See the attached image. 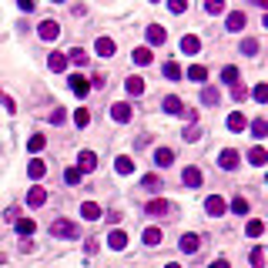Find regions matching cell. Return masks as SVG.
<instances>
[{
    "label": "cell",
    "mask_w": 268,
    "mask_h": 268,
    "mask_svg": "<svg viewBox=\"0 0 268 268\" xmlns=\"http://www.w3.org/2000/svg\"><path fill=\"white\" fill-rule=\"evenodd\" d=\"M50 235L54 238H77L81 228L74 225V221H67V218H57V221H50Z\"/></svg>",
    "instance_id": "6da1fadb"
},
{
    "label": "cell",
    "mask_w": 268,
    "mask_h": 268,
    "mask_svg": "<svg viewBox=\"0 0 268 268\" xmlns=\"http://www.w3.org/2000/svg\"><path fill=\"white\" fill-rule=\"evenodd\" d=\"M161 107H164V111H168V114H178V117H188V121H195V114L188 111V107L181 104V98H174V94H168Z\"/></svg>",
    "instance_id": "7a4b0ae2"
},
{
    "label": "cell",
    "mask_w": 268,
    "mask_h": 268,
    "mask_svg": "<svg viewBox=\"0 0 268 268\" xmlns=\"http://www.w3.org/2000/svg\"><path fill=\"white\" fill-rule=\"evenodd\" d=\"M37 34H41V41H57V37H61V24H57V20H44V24L37 27Z\"/></svg>",
    "instance_id": "3957f363"
},
{
    "label": "cell",
    "mask_w": 268,
    "mask_h": 268,
    "mask_svg": "<svg viewBox=\"0 0 268 268\" xmlns=\"http://www.w3.org/2000/svg\"><path fill=\"white\" fill-rule=\"evenodd\" d=\"M238 161H242V155H238V151H231V147H225V151L218 155V164H221L225 171H235Z\"/></svg>",
    "instance_id": "277c9868"
},
{
    "label": "cell",
    "mask_w": 268,
    "mask_h": 268,
    "mask_svg": "<svg viewBox=\"0 0 268 268\" xmlns=\"http://www.w3.org/2000/svg\"><path fill=\"white\" fill-rule=\"evenodd\" d=\"M225 198H218V195H212V198H204V212L212 215V218H218V215H225Z\"/></svg>",
    "instance_id": "5b68a950"
},
{
    "label": "cell",
    "mask_w": 268,
    "mask_h": 268,
    "mask_svg": "<svg viewBox=\"0 0 268 268\" xmlns=\"http://www.w3.org/2000/svg\"><path fill=\"white\" fill-rule=\"evenodd\" d=\"M245 24H248V17H245V10H231V14L225 17V27H228V31H235V34L242 31Z\"/></svg>",
    "instance_id": "8992f818"
},
{
    "label": "cell",
    "mask_w": 268,
    "mask_h": 268,
    "mask_svg": "<svg viewBox=\"0 0 268 268\" xmlns=\"http://www.w3.org/2000/svg\"><path fill=\"white\" fill-rule=\"evenodd\" d=\"M124 91H128L131 98H141V94H144V77H138V74H131L128 81H124Z\"/></svg>",
    "instance_id": "52a82bcc"
},
{
    "label": "cell",
    "mask_w": 268,
    "mask_h": 268,
    "mask_svg": "<svg viewBox=\"0 0 268 268\" xmlns=\"http://www.w3.org/2000/svg\"><path fill=\"white\" fill-rule=\"evenodd\" d=\"M111 117H114L117 124H128V121H131V104H124V101L111 104Z\"/></svg>",
    "instance_id": "ba28073f"
},
{
    "label": "cell",
    "mask_w": 268,
    "mask_h": 268,
    "mask_svg": "<svg viewBox=\"0 0 268 268\" xmlns=\"http://www.w3.org/2000/svg\"><path fill=\"white\" fill-rule=\"evenodd\" d=\"M71 91L77 94V98H87V94H91L87 77H81V74H71Z\"/></svg>",
    "instance_id": "9c48e42d"
},
{
    "label": "cell",
    "mask_w": 268,
    "mask_h": 268,
    "mask_svg": "<svg viewBox=\"0 0 268 268\" xmlns=\"http://www.w3.org/2000/svg\"><path fill=\"white\" fill-rule=\"evenodd\" d=\"M198 245H201V238H198V235H191V231H188V235H181L178 248H181V252H185V255H195V252H198Z\"/></svg>",
    "instance_id": "30bf717a"
},
{
    "label": "cell",
    "mask_w": 268,
    "mask_h": 268,
    "mask_svg": "<svg viewBox=\"0 0 268 268\" xmlns=\"http://www.w3.org/2000/svg\"><path fill=\"white\" fill-rule=\"evenodd\" d=\"M107 248H111V252H124V248H128V235H124V231H111V235H107Z\"/></svg>",
    "instance_id": "8fae6325"
},
{
    "label": "cell",
    "mask_w": 268,
    "mask_h": 268,
    "mask_svg": "<svg viewBox=\"0 0 268 268\" xmlns=\"http://www.w3.org/2000/svg\"><path fill=\"white\" fill-rule=\"evenodd\" d=\"M164 41H168V31H164V27H158V24L147 27V44H151V47H158V44H164Z\"/></svg>",
    "instance_id": "7c38bea8"
},
{
    "label": "cell",
    "mask_w": 268,
    "mask_h": 268,
    "mask_svg": "<svg viewBox=\"0 0 268 268\" xmlns=\"http://www.w3.org/2000/svg\"><path fill=\"white\" fill-rule=\"evenodd\" d=\"M98 168V155L94 151H81V158H77V171H94Z\"/></svg>",
    "instance_id": "4fadbf2b"
},
{
    "label": "cell",
    "mask_w": 268,
    "mask_h": 268,
    "mask_svg": "<svg viewBox=\"0 0 268 268\" xmlns=\"http://www.w3.org/2000/svg\"><path fill=\"white\" fill-rule=\"evenodd\" d=\"M201 50V41H198L195 34H185L181 37V54H198Z\"/></svg>",
    "instance_id": "5bb4252c"
},
{
    "label": "cell",
    "mask_w": 268,
    "mask_h": 268,
    "mask_svg": "<svg viewBox=\"0 0 268 268\" xmlns=\"http://www.w3.org/2000/svg\"><path fill=\"white\" fill-rule=\"evenodd\" d=\"M67 64H77V67H84V64H87V61H91V57H87V50H84V47H74V50H67Z\"/></svg>",
    "instance_id": "9a60e30c"
},
{
    "label": "cell",
    "mask_w": 268,
    "mask_h": 268,
    "mask_svg": "<svg viewBox=\"0 0 268 268\" xmlns=\"http://www.w3.org/2000/svg\"><path fill=\"white\" fill-rule=\"evenodd\" d=\"M248 128V117H245L242 111H231L228 114V131H245Z\"/></svg>",
    "instance_id": "2e32d148"
},
{
    "label": "cell",
    "mask_w": 268,
    "mask_h": 268,
    "mask_svg": "<svg viewBox=\"0 0 268 268\" xmlns=\"http://www.w3.org/2000/svg\"><path fill=\"white\" fill-rule=\"evenodd\" d=\"M181 181H185V188H198L201 185V171L198 168H185L181 171Z\"/></svg>",
    "instance_id": "e0dca14e"
},
{
    "label": "cell",
    "mask_w": 268,
    "mask_h": 268,
    "mask_svg": "<svg viewBox=\"0 0 268 268\" xmlns=\"http://www.w3.org/2000/svg\"><path fill=\"white\" fill-rule=\"evenodd\" d=\"M248 131H252V138H268V121H265V117H255V121L252 124H248Z\"/></svg>",
    "instance_id": "ac0fdd59"
},
{
    "label": "cell",
    "mask_w": 268,
    "mask_h": 268,
    "mask_svg": "<svg viewBox=\"0 0 268 268\" xmlns=\"http://www.w3.org/2000/svg\"><path fill=\"white\" fill-rule=\"evenodd\" d=\"M44 201H47V191H44V188H31V191H27V204H31V208H41Z\"/></svg>",
    "instance_id": "d6986e66"
},
{
    "label": "cell",
    "mask_w": 268,
    "mask_h": 268,
    "mask_svg": "<svg viewBox=\"0 0 268 268\" xmlns=\"http://www.w3.org/2000/svg\"><path fill=\"white\" fill-rule=\"evenodd\" d=\"M131 57H134V64H151V61H155V54H151V47H134L131 50Z\"/></svg>",
    "instance_id": "ffe728a7"
},
{
    "label": "cell",
    "mask_w": 268,
    "mask_h": 268,
    "mask_svg": "<svg viewBox=\"0 0 268 268\" xmlns=\"http://www.w3.org/2000/svg\"><path fill=\"white\" fill-rule=\"evenodd\" d=\"M245 235H248V238H261V235H265V221H261V218H252L248 225H245Z\"/></svg>",
    "instance_id": "44dd1931"
},
{
    "label": "cell",
    "mask_w": 268,
    "mask_h": 268,
    "mask_svg": "<svg viewBox=\"0 0 268 268\" xmlns=\"http://www.w3.org/2000/svg\"><path fill=\"white\" fill-rule=\"evenodd\" d=\"M171 161H174V151H171V147H158L155 151V164L158 168H168Z\"/></svg>",
    "instance_id": "7402d4cb"
},
{
    "label": "cell",
    "mask_w": 268,
    "mask_h": 268,
    "mask_svg": "<svg viewBox=\"0 0 268 268\" xmlns=\"http://www.w3.org/2000/svg\"><path fill=\"white\" fill-rule=\"evenodd\" d=\"M17 231H20L24 238H31L34 231H37V221L34 218H17Z\"/></svg>",
    "instance_id": "603a6c76"
},
{
    "label": "cell",
    "mask_w": 268,
    "mask_h": 268,
    "mask_svg": "<svg viewBox=\"0 0 268 268\" xmlns=\"http://www.w3.org/2000/svg\"><path fill=\"white\" fill-rule=\"evenodd\" d=\"M171 204L164 201V198H155V201H147V215H168Z\"/></svg>",
    "instance_id": "cb8c5ba5"
},
{
    "label": "cell",
    "mask_w": 268,
    "mask_h": 268,
    "mask_svg": "<svg viewBox=\"0 0 268 268\" xmlns=\"http://www.w3.org/2000/svg\"><path fill=\"white\" fill-rule=\"evenodd\" d=\"M47 67H50L54 74L67 71V57H64V54H50V57H47Z\"/></svg>",
    "instance_id": "d4e9b609"
},
{
    "label": "cell",
    "mask_w": 268,
    "mask_h": 268,
    "mask_svg": "<svg viewBox=\"0 0 268 268\" xmlns=\"http://www.w3.org/2000/svg\"><path fill=\"white\" fill-rule=\"evenodd\" d=\"M114 171H117V174H134V161H131L128 155H121L114 161Z\"/></svg>",
    "instance_id": "484cf974"
},
{
    "label": "cell",
    "mask_w": 268,
    "mask_h": 268,
    "mask_svg": "<svg viewBox=\"0 0 268 268\" xmlns=\"http://www.w3.org/2000/svg\"><path fill=\"white\" fill-rule=\"evenodd\" d=\"M81 218H87V221H98V218H101V208H98L94 201H84V204H81Z\"/></svg>",
    "instance_id": "4316f807"
},
{
    "label": "cell",
    "mask_w": 268,
    "mask_h": 268,
    "mask_svg": "<svg viewBox=\"0 0 268 268\" xmlns=\"http://www.w3.org/2000/svg\"><path fill=\"white\" fill-rule=\"evenodd\" d=\"M248 161H252L255 168H261V164H268V151L265 147H252V151H248Z\"/></svg>",
    "instance_id": "83f0119b"
},
{
    "label": "cell",
    "mask_w": 268,
    "mask_h": 268,
    "mask_svg": "<svg viewBox=\"0 0 268 268\" xmlns=\"http://www.w3.org/2000/svg\"><path fill=\"white\" fill-rule=\"evenodd\" d=\"M94 50H98L101 57H111V54H114V41H111V37H98V44H94Z\"/></svg>",
    "instance_id": "f1b7e54d"
},
{
    "label": "cell",
    "mask_w": 268,
    "mask_h": 268,
    "mask_svg": "<svg viewBox=\"0 0 268 268\" xmlns=\"http://www.w3.org/2000/svg\"><path fill=\"white\" fill-rule=\"evenodd\" d=\"M44 144H47V138H44V134H31V138H27V151H34V155H37V151H44Z\"/></svg>",
    "instance_id": "f546056e"
},
{
    "label": "cell",
    "mask_w": 268,
    "mask_h": 268,
    "mask_svg": "<svg viewBox=\"0 0 268 268\" xmlns=\"http://www.w3.org/2000/svg\"><path fill=\"white\" fill-rule=\"evenodd\" d=\"M44 171H47V164H44V161H31V164H27V174H31L34 181H41Z\"/></svg>",
    "instance_id": "4dcf8cb0"
},
{
    "label": "cell",
    "mask_w": 268,
    "mask_h": 268,
    "mask_svg": "<svg viewBox=\"0 0 268 268\" xmlns=\"http://www.w3.org/2000/svg\"><path fill=\"white\" fill-rule=\"evenodd\" d=\"M218 101H221L218 87H201V104H218Z\"/></svg>",
    "instance_id": "1f68e13d"
},
{
    "label": "cell",
    "mask_w": 268,
    "mask_h": 268,
    "mask_svg": "<svg viewBox=\"0 0 268 268\" xmlns=\"http://www.w3.org/2000/svg\"><path fill=\"white\" fill-rule=\"evenodd\" d=\"M204 77H208V71H204L201 64H195V67H188V81H195V84H201Z\"/></svg>",
    "instance_id": "d6a6232c"
},
{
    "label": "cell",
    "mask_w": 268,
    "mask_h": 268,
    "mask_svg": "<svg viewBox=\"0 0 268 268\" xmlns=\"http://www.w3.org/2000/svg\"><path fill=\"white\" fill-rule=\"evenodd\" d=\"M221 81H225L228 87H231V84H238V67H235V64H228L225 71H221Z\"/></svg>",
    "instance_id": "836d02e7"
},
{
    "label": "cell",
    "mask_w": 268,
    "mask_h": 268,
    "mask_svg": "<svg viewBox=\"0 0 268 268\" xmlns=\"http://www.w3.org/2000/svg\"><path fill=\"white\" fill-rule=\"evenodd\" d=\"M141 188H147V191H161V178H158V174H144V178H141Z\"/></svg>",
    "instance_id": "e575fe53"
},
{
    "label": "cell",
    "mask_w": 268,
    "mask_h": 268,
    "mask_svg": "<svg viewBox=\"0 0 268 268\" xmlns=\"http://www.w3.org/2000/svg\"><path fill=\"white\" fill-rule=\"evenodd\" d=\"M204 10L212 17H218V14H225V0H204Z\"/></svg>",
    "instance_id": "d590c367"
},
{
    "label": "cell",
    "mask_w": 268,
    "mask_h": 268,
    "mask_svg": "<svg viewBox=\"0 0 268 268\" xmlns=\"http://www.w3.org/2000/svg\"><path fill=\"white\" fill-rule=\"evenodd\" d=\"M74 124H77V128H87V124H91L87 107H77V111H74Z\"/></svg>",
    "instance_id": "8d00e7d4"
},
{
    "label": "cell",
    "mask_w": 268,
    "mask_h": 268,
    "mask_svg": "<svg viewBox=\"0 0 268 268\" xmlns=\"http://www.w3.org/2000/svg\"><path fill=\"white\" fill-rule=\"evenodd\" d=\"M144 245H161V228H144Z\"/></svg>",
    "instance_id": "74e56055"
},
{
    "label": "cell",
    "mask_w": 268,
    "mask_h": 268,
    "mask_svg": "<svg viewBox=\"0 0 268 268\" xmlns=\"http://www.w3.org/2000/svg\"><path fill=\"white\" fill-rule=\"evenodd\" d=\"M252 98L258 101V104H268V84H255V91H252Z\"/></svg>",
    "instance_id": "f35d334b"
},
{
    "label": "cell",
    "mask_w": 268,
    "mask_h": 268,
    "mask_svg": "<svg viewBox=\"0 0 268 268\" xmlns=\"http://www.w3.org/2000/svg\"><path fill=\"white\" fill-rule=\"evenodd\" d=\"M164 77H168V81H178V77H181V67L174 64V61H168V64H164Z\"/></svg>",
    "instance_id": "ab89813d"
},
{
    "label": "cell",
    "mask_w": 268,
    "mask_h": 268,
    "mask_svg": "<svg viewBox=\"0 0 268 268\" xmlns=\"http://www.w3.org/2000/svg\"><path fill=\"white\" fill-rule=\"evenodd\" d=\"M231 98H235L238 104H242V101L248 98V87H245V84H231Z\"/></svg>",
    "instance_id": "60d3db41"
},
{
    "label": "cell",
    "mask_w": 268,
    "mask_h": 268,
    "mask_svg": "<svg viewBox=\"0 0 268 268\" xmlns=\"http://www.w3.org/2000/svg\"><path fill=\"white\" fill-rule=\"evenodd\" d=\"M242 54H258V41H255V37H245L242 41Z\"/></svg>",
    "instance_id": "b9f144b4"
},
{
    "label": "cell",
    "mask_w": 268,
    "mask_h": 268,
    "mask_svg": "<svg viewBox=\"0 0 268 268\" xmlns=\"http://www.w3.org/2000/svg\"><path fill=\"white\" fill-rule=\"evenodd\" d=\"M231 212H235V215H248V201H245V198L238 195L235 201H231Z\"/></svg>",
    "instance_id": "7bdbcfd3"
},
{
    "label": "cell",
    "mask_w": 268,
    "mask_h": 268,
    "mask_svg": "<svg viewBox=\"0 0 268 268\" xmlns=\"http://www.w3.org/2000/svg\"><path fill=\"white\" fill-rule=\"evenodd\" d=\"M168 10H171V14H185V10H188V0H168Z\"/></svg>",
    "instance_id": "ee69618b"
},
{
    "label": "cell",
    "mask_w": 268,
    "mask_h": 268,
    "mask_svg": "<svg viewBox=\"0 0 268 268\" xmlns=\"http://www.w3.org/2000/svg\"><path fill=\"white\" fill-rule=\"evenodd\" d=\"M64 181H67V185H77V181H81V171H77V168H67L64 171Z\"/></svg>",
    "instance_id": "f6af8a7d"
},
{
    "label": "cell",
    "mask_w": 268,
    "mask_h": 268,
    "mask_svg": "<svg viewBox=\"0 0 268 268\" xmlns=\"http://www.w3.org/2000/svg\"><path fill=\"white\" fill-rule=\"evenodd\" d=\"M252 265H255V268L265 265V248H255V252H252Z\"/></svg>",
    "instance_id": "bcb514c9"
},
{
    "label": "cell",
    "mask_w": 268,
    "mask_h": 268,
    "mask_svg": "<svg viewBox=\"0 0 268 268\" xmlns=\"http://www.w3.org/2000/svg\"><path fill=\"white\" fill-rule=\"evenodd\" d=\"M181 138H185V141H198V138H201V128H185Z\"/></svg>",
    "instance_id": "7dc6e473"
},
{
    "label": "cell",
    "mask_w": 268,
    "mask_h": 268,
    "mask_svg": "<svg viewBox=\"0 0 268 268\" xmlns=\"http://www.w3.org/2000/svg\"><path fill=\"white\" fill-rule=\"evenodd\" d=\"M17 7L24 10V14H31V10H34V7H37V4H34V0H17Z\"/></svg>",
    "instance_id": "c3c4849f"
},
{
    "label": "cell",
    "mask_w": 268,
    "mask_h": 268,
    "mask_svg": "<svg viewBox=\"0 0 268 268\" xmlns=\"http://www.w3.org/2000/svg\"><path fill=\"white\" fill-rule=\"evenodd\" d=\"M50 121H54V124H61V121H64V111H61V107H54V114H50Z\"/></svg>",
    "instance_id": "681fc988"
},
{
    "label": "cell",
    "mask_w": 268,
    "mask_h": 268,
    "mask_svg": "<svg viewBox=\"0 0 268 268\" xmlns=\"http://www.w3.org/2000/svg\"><path fill=\"white\" fill-rule=\"evenodd\" d=\"M212 268H231V265H228L225 258H218V261H212Z\"/></svg>",
    "instance_id": "f907efd6"
},
{
    "label": "cell",
    "mask_w": 268,
    "mask_h": 268,
    "mask_svg": "<svg viewBox=\"0 0 268 268\" xmlns=\"http://www.w3.org/2000/svg\"><path fill=\"white\" fill-rule=\"evenodd\" d=\"M164 268H181V265H174V261H171V265H164Z\"/></svg>",
    "instance_id": "816d5d0a"
},
{
    "label": "cell",
    "mask_w": 268,
    "mask_h": 268,
    "mask_svg": "<svg viewBox=\"0 0 268 268\" xmlns=\"http://www.w3.org/2000/svg\"><path fill=\"white\" fill-rule=\"evenodd\" d=\"M54 4H64V0H54Z\"/></svg>",
    "instance_id": "f5cc1de1"
},
{
    "label": "cell",
    "mask_w": 268,
    "mask_h": 268,
    "mask_svg": "<svg viewBox=\"0 0 268 268\" xmlns=\"http://www.w3.org/2000/svg\"><path fill=\"white\" fill-rule=\"evenodd\" d=\"M151 4H161V0H151Z\"/></svg>",
    "instance_id": "db71d44e"
}]
</instances>
